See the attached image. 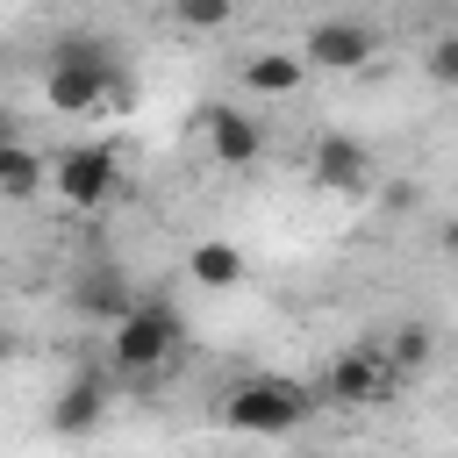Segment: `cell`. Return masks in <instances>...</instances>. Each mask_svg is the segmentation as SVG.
<instances>
[{
	"label": "cell",
	"mask_w": 458,
	"mask_h": 458,
	"mask_svg": "<svg viewBox=\"0 0 458 458\" xmlns=\"http://www.w3.org/2000/svg\"><path fill=\"white\" fill-rule=\"evenodd\" d=\"M122 93V72H114V43L93 36V29H72L50 43V72H43V100L57 114H93Z\"/></svg>",
	"instance_id": "1"
},
{
	"label": "cell",
	"mask_w": 458,
	"mask_h": 458,
	"mask_svg": "<svg viewBox=\"0 0 458 458\" xmlns=\"http://www.w3.org/2000/svg\"><path fill=\"white\" fill-rule=\"evenodd\" d=\"M315 386L308 379H286V372H265V379H243L229 401H222V422L243 429V437H286L315 415Z\"/></svg>",
	"instance_id": "2"
},
{
	"label": "cell",
	"mask_w": 458,
	"mask_h": 458,
	"mask_svg": "<svg viewBox=\"0 0 458 458\" xmlns=\"http://www.w3.org/2000/svg\"><path fill=\"white\" fill-rule=\"evenodd\" d=\"M179 344H186V315H179L172 301H157V293L129 301V308L107 322V351H114L122 372H157Z\"/></svg>",
	"instance_id": "3"
},
{
	"label": "cell",
	"mask_w": 458,
	"mask_h": 458,
	"mask_svg": "<svg viewBox=\"0 0 458 458\" xmlns=\"http://www.w3.org/2000/svg\"><path fill=\"white\" fill-rule=\"evenodd\" d=\"M43 193H57L72 215H100V208L122 193V157H114V143L57 150V165H50V186H43Z\"/></svg>",
	"instance_id": "4"
},
{
	"label": "cell",
	"mask_w": 458,
	"mask_h": 458,
	"mask_svg": "<svg viewBox=\"0 0 458 458\" xmlns=\"http://www.w3.org/2000/svg\"><path fill=\"white\" fill-rule=\"evenodd\" d=\"M379 57V29L372 21H315L301 36V64L308 72H365Z\"/></svg>",
	"instance_id": "5"
},
{
	"label": "cell",
	"mask_w": 458,
	"mask_h": 458,
	"mask_svg": "<svg viewBox=\"0 0 458 458\" xmlns=\"http://www.w3.org/2000/svg\"><path fill=\"white\" fill-rule=\"evenodd\" d=\"M107 401H114L107 372H100V365H86V372H72V379L57 386V401H50V429H57V437H86V429H100Z\"/></svg>",
	"instance_id": "6"
},
{
	"label": "cell",
	"mask_w": 458,
	"mask_h": 458,
	"mask_svg": "<svg viewBox=\"0 0 458 458\" xmlns=\"http://www.w3.org/2000/svg\"><path fill=\"white\" fill-rule=\"evenodd\" d=\"M208 157H215L222 172H250V165L265 157L258 114H243V107H208Z\"/></svg>",
	"instance_id": "7"
},
{
	"label": "cell",
	"mask_w": 458,
	"mask_h": 458,
	"mask_svg": "<svg viewBox=\"0 0 458 458\" xmlns=\"http://www.w3.org/2000/svg\"><path fill=\"white\" fill-rule=\"evenodd\" d=\"M386 379H394L386 351H372V344H351V351L329 365V401H344V408H372V401L386 394Z\"/></svg>",
	"instance_id": "8"
},
{
	"label": "cell",
	"mask_w": 458,
	"mask_h": 458,
	"mask_svg": "<svg viewBox=\"0 0 458 458\" xmlns=\"http://www.w3.org/2000/svg\"><path fill=\"white\" fill-rule=\"evenodd\" d=\"M308 172H315L322 193H365L372 186V150L358 136H322L315 157H308Z\"/></svg>",
	"instance_id": "9"
},
{
	"label": "cell",
	"mask_w": 458,
	"mask_h": 458,
	"mask_svg": "<svg viewBox=\"0 0 458 458\" xmlns=\"http://www.w3.org/2000/svg\"><path fill=\"white\" fill-rule=\"evenodd\" d=\"M301 79H308L301 50H258V57H243V86H250L258 100H293Z\"/></svg>",
	"instance_id": "10"
},
{
	"label": "cell",
	"mask_w": 458,
	"mask_h": 458,
	"mask_svg": "<svg viewBox=\"0 0 458 458\" xmlns=\"http://www.w3.org/2000/svg\"><path fill=\"white\" fill-rule=\"evenodd\" d=\"M50 186V157L43 150H29L21 136L14 143H0V200H36Z\"/></svg>",
	"instance_id": "11"
},
{
	"label": "cell",
	"mask_w": 458,
	"mask_h": 458,
	"mask_svg": "<svg viewBox=\"0 0 458 458\" xmlns=\"http://www.w3.org/2000/svg\"><path fill=\"white\" fill-rule=\"evenodd\" d=\"M186 272H193V286H243V250L229 243V236H208V243H193L186 250Z\"/></svg>",
	"instance_id": "12"
},
{
	"label": "cell",
	"mask_w": 458,
	"mask_h": 458,
	"mask_svg": "<svg viewBox=\"0 0 458 458\" xmlns=\"http://www.w3.org/2000/svg\"><path fill=\"white\" fill-rule=\"evenodd\" d=\"M79 308L100 315V322H114V315L129 308V293H122V265H93V272L79 279Z\"/></svg>",
	"instance_id": "13"
},
{
	"label": "cell",
	"mask_w": 458,
	"mask_h": 458,
	"mask_svg": "<svg viewBox=\"0 0 458 458\" xmlns=\"http://www.w3.org/2000/svg\"><path fill=\"white\" fill-rule=\"evenodd\" d=\"M172 14L208 36V29H229V21H236V0H172Z\"/></svg>",
	"instance_id": "14"
},
{
	"label": "cell",
	"mask_w": 458,
	"mask_h": 458,
	"mask_svg": "<svg viewBox=\"0 0 458 458\" xmlns=\"http://www.w3.org/2000/svg\"><path fill=\"white\" fill-rule=\"evenodd\" d=\"M429 79H437V86L458 79V36H437V43H429Z\"/></svg>",
	"instance_id": "15"
},
{
	"label": "cell",
	"mask_w": 458,
	"mask_h": 458,
	"mask_svg": "<svg viewBox=\"0 0 458 458\" xmlns=\"http://www.w3.org/2000/svg\"><path fill=\"white\" fill-rule=\"evenodd\" d=\"M422 358H429V329H401L386 351V365H422Z\"/></svg>",
	"instance_id": "16"
},
{
	"label": "cell",
	"mask_w": 458,
	"mask_h": 458,
	"mask_svg": "<svg viewBox=\"0 0 458 458\" xmlns=\"http://www.w3.org/2000/svg\"><path fill=\"white\" fill-rule=\"evenodd\" d=\"M14 136H21V129H14V122H7V114H0V143H14Z\"/></svg>",
	"instance_id": "17"
},
{
	"label": "cell",
	"mask_w": 458,
	"mask_h": 458,
	"mask_svg": "<svg viewBox=\"0 0 458 458\" xmlns=\"http://www.w3.org/2000/svg\"><path fill=\"white\" fill-rule=\"evenodd\" d=\"M0 358H7V329H0Z\"/></svg>",
	"instance_id": "18"
}]
</instances>
